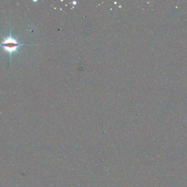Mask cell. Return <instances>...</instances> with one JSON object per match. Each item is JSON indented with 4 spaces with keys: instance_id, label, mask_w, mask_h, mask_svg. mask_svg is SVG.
I'll return each instance as SVG.
<instances>
[{
    "instance_id": "6da1fadb",
    "label": "cell",
    "mask_w": 187,
    "mask_h": 187,
    "mask_svg": "<svg viewBox=\"0 0 187 187\" xmlns=\"http://www.w3.org/2000/svg\"><path fill=\"white\" fill-rule=\"evenodd\" d=\"M23 45H24L18 41L17 39L13 37L11 32H10L9 36L3 38V41L0 44V46L2 47L3 51L10 53V57L12 56V54L14 52L18 53V49L20 46Z\"/></svg>"
}]
</instances>
